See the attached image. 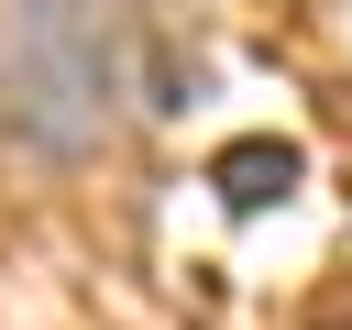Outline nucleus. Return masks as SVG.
Segmentation results:
<instances>
[{
  "mask_svg": "<svg viewBox=\"0 0 352 330\" xmlns=\"http://www.w3.org/2000/svg\"><path fill=\"white\" fill-rule=\"evenodd\" d=\"M132 99V0H0V132L88 165Z\"/></svg>",
  "mask_w": 352,
  "mask_h": 330,
  "instance_id": "obj_1",
  "label": "nucleus"
},
{
  "mask_svg": "<svg viewBox=\"0 0 352 330\" xmlns=\"http://www.w3.org/2000/svg\"><path fill=\"white\" fill-rule=\"evenodd\" d=\"M297 176H308V154H297V143H275V132H242V143H220V154H209V187H220V209H231V220H253V209L297 198Z\"/></svg>",
  "mask_w": 352,
  "mask_h": 330,
  "instance_id": "obj_2",
  "label": "nucleus"
}]
</instances>
